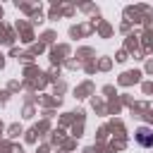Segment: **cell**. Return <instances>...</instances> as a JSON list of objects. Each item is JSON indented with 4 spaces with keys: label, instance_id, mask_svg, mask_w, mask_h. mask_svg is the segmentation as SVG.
I'll return each mask as SVG.
<instances>
[{
    "label": "cell",
    "instance_id": "1",
    "mask_svg": "<svg viewBox=\"0 0 153 153\" xmlns=\"http://www.w3.org/2000/svg\"><path fill=\"white\" fill-rule=\"evenodd\" d=\"M139 141H141L143 146H153V136H151V131H148V129H139Z\"/></svg>",
    "mask_w": 153,
    "mask_h": 153
}]
</instances>
